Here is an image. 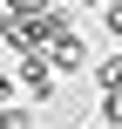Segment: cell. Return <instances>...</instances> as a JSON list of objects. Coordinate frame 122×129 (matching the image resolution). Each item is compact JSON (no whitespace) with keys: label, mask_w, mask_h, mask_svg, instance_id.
<instances>
[{"label":"cell","mask_w":122,"mask_h":129,"mask_svg":"<svg viewBox=\"0 0 122 129\" xmlns=\"http://www.w3.org/2000/svg\"><path fill=\"white\" fill-rule=\"evenodd\" d=\"M20 7V20H41V14H54V0H14Z\"/></svg>","instance_id":"7"},{"label":"cell","mask_w":122,"mask_h":129,"mask_svg":"<svg viewBox=\"0 0 122 129\" xmlns=\"http://www.w3.org/2000/svg\"><path fill=\"white\" fill-rule=\"evenodd\" d=\"M0 129H41V109L34 102H14V109H0Z\"/></svg>","instance_id":"4"},{"label":"cell","mask_w":122,"mask_h":129,"mask_svg":"<svg viewBox=\"0 0 122 129\" xmlns=\"http://www.w3.org/2000/svg\"><path fill=\"white\" fill-rule=\"evenodd\" d=\"M95 116H102L109 129H122V95H102V109H95Z\"/></svg>","instance_id":"6"},{"label":"cell","mask_w":122,"mask_h":129,"mask_svg":"<svg viewBox=\"0 0 122 129\" xmlns=\"http://www.w3.org/2000/svg\"><path fill=\"white\" fill-rule=\"evenodd\" d=\"M14 102H20V82H14L7 68H0V109H14Z\"/></svg>","instance_id":"8"},{"label":"cell","mask_w":122,"mask_h":129,"mask_svg":"<svg viewBox=\"0 0 122 129\" xmlns=\"http://www.w3.org/2000/svg\"><path fill=\"white\" fill-rule=\"evenodd\" d=\"M48 61H54V75H82V68L95 75V54H88V41H82V34H75V41H61Z\"/></svg>","instance_id":"2"},{"label":"cell","mask_w":122,"mask_h":129,"mask_svg":"<svg viewBox=\"0 0 122 129\" xmlns=\"http://www.w3.org/2000/svg\"><path fill=\"white\" fill-rule=\"evenodd\" d=\"M95 88H102V95H122V48H109V54L95 61Z\"/></svg>","instance_id":"3"},{"label":"cell","mask_w":122,"mask_h":129,"mask_svg":"<svg viewBox=\"0 0 122 129\" xmlns=\"http://www.w3.org/2000/svg\"><path fill=\"white\" fill-rule=\"evenodd\" d=\"M102 27H109V41L122 48V0H102Z\"/></svg>","instance_id":"5"},{"label":"cell","mask_w":122,"mask_h":129,"mask_svg":"<svg viewBox=\"0 0 122 129\" xmlns=\"http://www.w3.org/2000/svg\"><path fill=\"white\" fill-rule=\"evenodd\" d=\"M14 82H20V102H54V61L48 54H20V68H14Z\"/></svg>","instance_id":"1"}]
</instances>
